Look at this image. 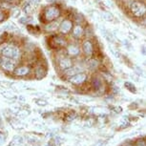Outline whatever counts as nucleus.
<instances>
[{"label":"nucleus","instance_id":"obj_1","mask_svg":"<svg viewBox=\"0 0 146 146\" xmlns=\"http://www.w3.org/2000/svg\"><path fill=\"white\" fill-rule=\"evenodd\" d=\"M0 52L5 57H9V58H12L13 60L18 59L20 57V51L15 45H8V44H6Z\"/></svg>","mask_w":146,"mask_h":146},{"label":"nucleus","instance_id":"obj_2","mask_svg":"<svg viewBox=\"0 0 146 146\" xmlns=\"http://www.w3.org/2000/svg\"><path fill=\"white\" fill-rule=\"evenodd\" d=\"M131 12L137 17H140L146 13V6L141 2L135 1L131 4Z\"/></svg>","mask_w":146,"mask_h":146},{"label":"nucleus","instance_id":"obj_3","mask_svg":"<svg viewBox=\"0 0 146 146\" xmlns=\"http://www.w3.org/2000/svg\"><path fill=\"white\" fill-rule=\"evenodd\" d=\"M60 15V11L58 8L54 6H50L44 11V17L48 21H53Z\"/></svg>","mask_w":146,"mask_h":146},{"label":"nucleus","instance_id":"obj_4","mask_svg":"<svg viewBox=\"0 0 146 146\" xmlns=\"http://www.w3.org/2000/svg\"><path fill=\"white\" fill-rule=\"evenodd\" d=\"M0 66H1L5 71L13 72V71H15V62L13 61V59L9 58V57H3V58H1V61H0Z\"/></svg>","mask_w":146,"mask_h":146},{"label":"nucleus","instance_id":"obj_5","mask_svg":"<svg viewBox=\"0 0 146 146\" xmlns=\"http://www.w3.org/2000/svg\"><path fill=\"white\" fill-rule=\"evenodd\" d=\"M87 79V75L84 73H78L76 75L71 76L69 81L71 82L72 84H75V85H81L83 84Z\"/></svg>","mask_w":146,"mask_h":146},{"label":"nucleus","instance_id":"obj_6","mask_svg":"<svg viewBox=\"0 0 146 146\" xmlns=\"http://www.w3.org/2000/svg\"><path fill=\"white\" fill-rule=\"evenodd\" d=\"M103 87H104V84L101 78H98V76H95V78L92 79V88L96 92H98V93L102 92L104 89Z\"/></svg>","mask_w":146,"mask_h":146},{"label":"nucleus","instance_id":"obj_7","mask_svg":"<svg viewBox=\"0 0 146 146\" xmlns=\"http://www.w3.org/2000/svg\"><path fill=\"white\" fill-rule=\"evenodd\" d=\"M72 27H73V24H72V22L70 20H64L59 25V32L61 34L66 35L71 31Z\"/></svg>","mask_w":146,"mask_h":146},{"label":"nucleus","instance_id":"obj_8","mask_svg":"<svg viewBox=\"0 0 146 146\" xmlns=\"http://www.w3.org/2000/svg\"><path fill=\"white\" fill-rule=\"evenodd\" d=\"M30 73V68L27 67V66H21V67L16 68L15 71H13V74L17 76H27Z\"/></svg>","mask_w":146,"mask_h":146},{"label":"nucleus","instance_id":"obj_9","mask_svg":"<svg viewBox=\"0 0 146 146\" xmlns=\"http://www.w3.org/2000/svg\"><path fill=\"white\" fill-rule=\"evenodd\" d=\"M59 66L63 70H67V69L73 67V61L69 57H63L59 60Z\"/></svg>","mask_w":146,"mask_h":146},{"label":"nucleus","instance_id":"obj_10","mask_svg":"<svg viewBox=\"0 0 146 146\" xmlns=\"http://www.w3.org/2000/svg\"><path fill=\"white\" fill-rule=\"evenodd\" d=\"M82 48H83V51L85 54H86L87 56H91L93 54V45L92 43L90 42V41H84L83 45H82Z\"/></svg>","mask_w":146,"mask_h":146},{"label":"nucleus","instance_id":"obj_11","mask_svg":"<svg viewBox=\"0 0 146 146\" xmlns=\"http://www.w3.org/2000/svg\"><path fill=\"white\" fill-rule=\"evenodd\" d=\"M100 32H101V34H102V35H103L104 37H105V39L108 41V42H110V43L115 42L114 35H113L109 31H107L106 29H103V28H100Z\"/></svg>","mask_w":146,"mask_h":146},{"label":"nucleus","instance_id":"obj_12","mask_svg":"<svg viewBox=\"0 0 146 146\" xmlns=\"http://www.w3.org/2000/svg\"><path fill=\"white\" fill-rule=\"evenodd\" d=\"M78 73H81V69H80V67H78V66L71 67V68L67 69V70H65V75L66 76H70V78H71V76L76 75V74H78Z\"/></svg>","mask_w":146,"mask_h":146},{"label":"nucleus","instance_id":"obj_13","mask_svg":"<svg viewBox=\"0 0 146 146\" xmlns=\"http://www.w3.org/2000/svg\"><path fill=\"white\" fill-rule=\"evenodd\" d=\"M84 34V31H83V28L81 26H76L74 28V31H73V35L75 36L76 38H80L82 35Z\"/></svg>","mask_w":146,"mask_h":146},{"label":"nucleus","instance_id":"obj_14","mask_svg":"<svg viewBox=\"0 0 146 146\" xmlns=\"http://www.w3.org/2000/svg\"><path fill=\"white\" fill-rule=\"evenodd\" d=\"M67 52H68V54H70V56H78V54H79V48L78 46H76V45H71V46L68 47Z\"/></svg>","mask_w":146,"mask_h":146},{"label":"nucleus","instance_id":"obj_15","mask_svg":"<svg viewBox=\"0 0 146 146\" xmlns=\"http://www.w3.org/2000/svg\"><path fill=\"white\" fill-rule=\"evenodd\" d=\"M45 76V70L43 67H37L35 70V78L36 79H42Z\"/></svg>","mask_w":146,"mask_h":146},{"label":"nucleus","instance_id":"obj_16","mask_svg":"<svg viewBox=\"0 0 146 146\" xmlns=\"http://www.w3.org/2000/svg\"><path fill=\"white\" fill-rule=\"evenodd\" d=\"M101 16H102V19H104L105 21L112 22L113 20H114V16H113L112 13H109V12H102Z\"/></svg>","mask_w":146,"mask_h":146},{"label":"nucleus","instance_id":"obj_17","mask_svg":"<svg viewBox=\"0 0 146 146\" xmlns=\"http://www.w3.org/2000/svg\"><path fill=\"white\" fill-rule=\"evenodd\" d=\"M53 42L56 44V47H61L65 44V40L60 36H54L53 38Z\"/></svg>","mask_w":146,"mask_h":146},{"label":"nucleus","instance_id":"obj_18","mask_svg":"<svg viewBox=\"0 0 146 146\" xmlns=\"http://www.w3.org/2000/svg\"><path fill=\"white\" fill-rule=\"evenodd\" d=\"M98 66V60L96 59H90L89 61H88V67H89V69H91V70H95V69H96V67Z\"/></svg>","mask_w":146,"mask_h":146},{"label":"nucleus","instance_id":"obj_19","mask_svg":"<svg viewBox=\"0 0 146 146\" xmlns=\"http://www.w3.org/2000/svg\"><path fill=\"white\" fill-rule=\"evenodd\" d=\"M57 27H58V24L56 23V22H52V23L48 24L45 29L47 30V31H54V30L57 29Z\"/></svg>","mask_w":146,"mask_h":146},{"label":"nucleus","instance_id":"obj_20","mask_svg":"<svg viewBox=\"0 0 146 146\" xmlns=\"http://www.w3.org/2000/svg\"><path fill=\"white\" fill-rule=\"evenodd\" d=\"M0 30H16V27L15 24H12V23H7L6 25L3 26V28H1Z\"/></svg>","mask_w":146,"mask_h":146},{"label":"nucleus","instance_id":"obj_21","mask_svg":"<svg viewBox=\"0 0 146 146\" xmlns=\"http://www.w3.org/2000/svg\"><path fill=\"white\" fill-rule=\"evenodd\" d=\"M0 86L2 88H10L13 86V83L9 81H0Z\"/></svg>","mask_w":146,"mask_h":146},{"label":"nucleus","instance_id":"obj_22","mask_svg":"<svg viewBox=\"0 0 146 146\" xmlns=\"http://www.w3.org/2000/svg\"><path fill=\"white\" fill-rule=\"evenodd\" d=\"M135 146H146V140L143 139H139L135 142Z\"/></svg>","mask_w":146,"mask_h":146},{"label":"nucleus","instance_id":"obj_23","mask_svg":"<svg viewBox=\"0 0 146 146\" xmlns=\"http://www.w3.org/2000/svg\"><path fill=\"white\" fill-rule=\"evenodd\" d=\"M125 87L127 88L129 91H131L132 93L136 92V88H135L134 85L132 84V83H130V82H126V83H125Z\"/></svg>","mask_w":146,"mask_h":146},{"label":"nucleus","instance_id":"obj_24","mask_svg":"<svg viewBox=\"0 0 146 146\" xmlns=\"http://www.w3.org/2000/svg\"><path fill=\"white\" fill-rule=\"evenodd\" d=\"M109 48H110V51H111V53H112L113 54H114V56H115V57H117V58H118V57L120 56L119 52H118L117 50H115V48H113V47H111V46H110Z\"/></svg>","mask_w":146,"mask_h":146},{"label":"nucleus","instance_id":"obj_25","mask_svg":"<svg viewBox=\"0 0 146 146\" xmlns=\"http://www.w3.org/2000/svg\"><path fill=\"white\" fill-rule=\"evenodd\" d=\"M35 103L37 104V105H39V106H45L47 105V102L45 100H35Z\"/></svg>","mask_w":146,"mask_h":146},{"label":"nucleus","instance_id":"obj_26","mask_svg":"<svg viewBox=\"0 0 146 146\" xmlns=\"http://www.w3.org/2000/svg\"><path fill=\"white\" fill-rule=\"evenodd\" d=\"M2 95H3L5 98H13V95L12 93H10V92H3V93H2Z\"/></svg>","mask_w":146,"mask_h":146},{"label":"nucleus","instance_id":"obj_27","mask_svg":"<svg viewBox=\"0 0 146 146\" xmlns=\"http://www.w3.org/2000/svg\"><path fill=\"white\" fill-rule=\"evenodd\" d=\"M102 2H103L104 4H105L106 7L112 8V3H111V1H110V0H102Z\"/></svg>","mask_w":146,"mask_h":146},{"label":"nucleus","instance_id":"obj_28","mask_svg":"<svg viewBox=\"0 0 146 146\" xmlns=\"http://www.w3.org/2000/svg\"><path fill=\"white\" fill-rule=\"evenodd\" d=\"M19 22H20L21 24H27L28 23V19H27L26 17H22L19 19Z\"/></svg>","mask_w":146,"mask_h":146},{"label":"nucleus","instance_id":"obj_29","mask_svg":"<svg viewBox=\"0 0 146 146\" xmlns=\"http://www.w3.org/2000/svg\"><path fill=\"white\" fill-rule=\"evenodd\" d=\"M5 18V13L2 10H0V21H2Z\"/></svg>","mask_w":146,"mask_h":146},{"label":"nucleus","instance_id":"obj_30","mask_svg":"<svg viewBox=\"0 0 146 146\" xmlns=\"http://www.w3.org/2000/svg\"><path fill=\"white\" fill-rule=\"evenodd\" d=\"M76 21H82V19H83V17H82V15H76Z\"/></svg>","mask_w":146,"mask_h":146},{"label":"nucleus","instance_id":"obj_31","mask_svg":"<svg viewBox=\"0 0 146 146\" xmlns=\"http://www.w3.org/2000/svg\"><path fill=\"white\" fill-rule=\"evenodd\" d=\"M122 146H135V144L132 142H125V143H123Z\"/></svg>","mask_w":146,"mask_h":146},{"label":"nucleus","instance_id":"obj_32","mask_svg":"<svg viewBox=\"0 0 146 146\" xmlns=\"http://www.w3.org/2000/svg\"><path fill=\"white\" fill-rule=\"evenodd\" d=\"M31 3L33 5H37L38 3H39V0H31Z\"/></svg>","mask_w":146,"mask_h":146},{"label":"nucleus","instance_id":"obj_33","mask_svg":"<svg viewBox=\"0 0 146 146\" xmlns=\"http://www.w3.org/2000/svg\"><path fill=\"white\" fill-rule=\"evenodd\" d=\"M5 137H5L4 135L2 134L1 132H0V139H1V140H4V139H5Z\"/></svg>","mask_w":146,"mask_h":146},{"label":"nucleus","instance_id":"obj_34","mask_svg":"<svg viewBox=\"0 0 146 146\" xmlns=\"http://www.w3.org/2000/svg\"><path fill=\"white\" fill-rule=\"evenodd\" d=\"M47 1H48V2H54V0H47Z\"/></svg>","mask_w":146,"mask_h":146},{"label":"nucleus","instance_id":"obj_35","mask_svg":"<svg viewBox=\"0 0 146 146\" xmlns=\"http://www.w3.org/2000/svg\"><path fill=\"white\" fill-rule=\"evenodd\" d=\"M6 1H10V0H6Z\"/></svg>","mask_w":146,"mask_h":146},{"label":"nucleus","instance_id":"obj_36","mask_svg":"<svg viewBox=\"0 0 146 146\" xmlns=\"http://www.w3.org/2000/svg\"><path fill=\"white\" fill-rule=\"evenodd\" d=\"M0 61H1V58H0Z\"/></svg>","mask_w":146,"mask_h":146}]
</instances>
